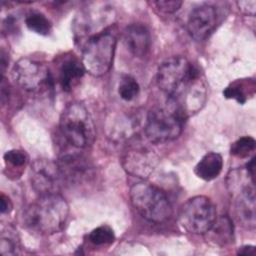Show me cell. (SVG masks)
<instances>
[{"label":"cell","instance_id":"cell-1","mask_svg":"<svg viewBox=\"0 0 256 256\" xmlns=\"http://www.w3.org/2000/svg\"><path fill=\"white\" fill-rule=\"evenodd\" d=\"M157 85L186 116L201 109L206 99V86L200 70L183 56H172L161 63Z\"/></svg>","mask_w":256,"mask_h":256},{"label":"cell","instance_id":"cell-2","mask_svg":"<svg viewBox=\"0 0 256 256\" xmlns=\"http://www.w3.org/2000/svg\"><path fill=\"white\" fill-rule=\"evenodd\" d=\"M69 214L66 200L59 194L40 196L31 203L23 214V220L30 230L40 234L60 232Z\"/></svg>","mask_w":256,"mask_h":256},{"label":"cell","instance_id":"cell-3","mask_svg":"<svg viewBox=\"0 0 256 256\" xmlns=\"http://www.w3.org/2000/svg\"><path fill=\"white\" fill-rule=\"evenodd\" d=\"M59 130L63 140L75 149L91 146L96 136L93 120L86 107L79 102L70 103L62 111Z\"/></svg>","mask_w":256,"mask_h":256},{"label":"cell","instance_id":"cell-4","mask_svg":"<svg viewBox=\"0 0 256 256\" xmlns=\"http://www.w3.org/2000/svg\"><path fill=\"white\" fill-rule=\"evenodd\" d=\"M129 196L132 206L149 222L163 223L172 215V206L166 194L154 184L146 181L134 183Z\"/></svg>","mask_w":256,"mask_h":256},{"label":"cell","instance_id":"cell-5","mask_svg":"<svg viewBox=\"0 0 256 256\" xmlns=\"http://www.w3.org/2000/svg\"><path fill=\"white\" fill-rule=\"evenodd\" d=\"M187 116L173 103L151 109L147 115L145 135L152 143H165L178 138Z\"/></svg>","mask_w":256,"mask_h":256},{"label":"cell","instance_id":"cell-6","mask_svg":"<svg viewBox=\"0 0 256 256\" xmlns=\"http://www.w3.org/2000/svg\"><path fill=\"white\" fill-rule=\"evenodd\" d=\"M115 48L116 37L106 30L86 39L81 56L85 71L96 77L106 74L112 66Z\"/></svg>","mask_w":256,"mask_h":256},{"label":"cell","instance_id":"cell-7","mask_svg":"<svg viewBox=\"0 0 256 256\" xmlns=\"http://www.w3.org/2000/svg\"><path fill=\"white\" fill-rule=\"evenodd\" d=\"M217 218L216 208L210 198L198 195L188 199L180 208L178 220L180 226L193 234H204Z\"/></svg>","mask_w":256,"mask_h":256},{"label":"cell","instance_id":"cell-8","mask_svg":"<svg viewBox=\"0 0 256 256\" xmlns=\"http://www.w3.org/2000/svg\"><path fill=\"white\" fill-rule=\"evenodd\" d=\"M16 84L28 92H35L44 87L52 86V78L48 67L31 58L19 59L12 70Z\"/></svg>","mask_w":256,"mask_h":256},{"label":"cell","instance_id":"cell-9","mask_svg":"<svg viewBox=\"0 0 256 256\" xmlns=\"http://www.w3.org/2000/svg\"><path fill=\"white\" fill-rule=\"evenodd\" d=\"M30 181L31 186L40 196L57 194L64 184L57 161L49 159H37L32 163Z\"/></svg>","mask_w":256,"mask_h":256},{"label":"cell","instance_id":"cell-10","mask_svg":"<svg viewBox=\"0 0 256 256\" xmlns=\"http://www.w3.org/2000/svg\"><path fill=\"white\" fill-rule=\"evenodd\" d=\"M57 163L66 184H82L93 176L91 164L77 151H67L61 154Z\"/></svg>","mask_w":256,"mask_h":256},{"label":"cell","instance_id":"cell-11","mask_svg":"<svg viewBox=\"0 0 256 256\" xmlns=\"http://www.w3.org/2000/svg\"><path fill=\"white\" fill-rule=\"evenodd\" d=\"M156 154L147 147L134 145L128 148L123 157L122 165L127 173L141 178L148 177L157 165Z\"/></svg>","mask_w":256,"mask_h":256},{"label":"cell","instance_id":"cell-12","mask_svg":"<svg viewBox=\"0 0 256 256\" xmlns=\"http://www.w3.org/2000/svg\"><path fill=\"white\" fill-rule=\"evenodd\" d=\"M217 18V11L212 5L203 4L194 8L187 21L189 35L196 41L205 40L214 31Z\"/></svg>","mask_w":256,"mask_h":256},{"label":"cell","instance_id":"cell-13","mask_svg":"<svg viewBox=\"0 0 256 256\" xmlns=\"http://www.w3.org/2000/svg\"><path fill=\"white\" fill-rule=\"evenodd\" d=\"M124 42L127 50L135 57H143L150 47V34L147 28L139 23L130 24L124 30Z\"/></svg>","mask_w":256,"mask_h":256},{"label":"cell","instance_id":"cell-14","mask_svg":"<svg viewBox=\"0 0 256 256\" xmlns=\"http://www.w3.org/2000/svg\"><path fill=\"white\" fill-rule=\"evenodd\" d=\"M223 168V158L219 153L208 152L197 163L194 173L200 179L211 181L219 176Z\"/></svg>","mask_w":256,"mask_h":256},{"label":"cell","instance_id":"cell-15","mask_svg":"<svg viewBox=\"0 0 256 256\" xmlns=\"http://www.w3.org/2000/svg\"><path fill=\"white\" fill-rule=\"evenodd\" d=\"M85 72L82 62L78 59L68 58L64 60L59 69V82L62 89L66 92L71 91L74 83L79 80Z\"/></svg>","mask_w":256,"mask_h":256},{"label":"cell","instance_id":"cell-16","mask_svg":"<svg viewBox=\"0 0 256 256\" xmlns=\"http://www.w3.org/2000/svg\"><path fill=\"white\" fill-rule=\"evenodd\" d=\"M210 233V239L220 246L233 242V224L228 216L216 218L212 227L206 232Z\"/></svg>","mask_w":256,"mask_h":256},{"label":"cell","instance_id":"cell-17","mask_svg":"<svg viewBox=\"0 0 256 256\" xmlns=\"http://www.w3.org/2000/svg\"><path fill=\"white\" fill-rule=\"evenodd\" d=\"M255 87L254 81L248 79V81L238 80L232 84H230L228 87L225 88L223 91V95L227 99H234L239 104H244L248 99V94L251 92L254 94V90H247L246 88Z\"/></svg>","mask_w":256,"mask_h":256},{"label":"cell","instance_id":"cell-18","mask_svg":"<svg viewBox=\"0 0 256 256\" xmlns=\"http://www.w3.org/2000/svg\"><path fill=\"white\" fill-rule=\"evenodd\" d=\"M19 237L12 227H6L1 232L0 253L1 255H15L19 250Z\"/></svg>","mask_w":256,"mask_h":256},{"label":"cell","instance_id":"cell-19","mask_svg":"<svg viewBox=\"0 0 256 256\" xmlns=\"http://www.w3.org/2000/svg\"><path fill=\"white\" fill-rule=\"evenodd\" d=\"M25 24L29 30L43 36L48 35L52 29L50 20L41 13L29 14L25 19Z\"/></svg>","mask_w":256,"mask_h":256},{"label":"cell","instance_id":"cell-20","mask_svg":"<svg viewBox=\"0 0 256 256\" xmlns=\"http://www.w3.org/2000/svg\"><path fill=\"white\" fill-rule=\"evenodd\" d=\"M88 238L89 241L96 246L110 245L115 240V234L111 227L107 225H102L93 229L90 232Z\"/></svg>","mask_w":256,"mask_h":256},{"label":"cell","instance_id":"cell-21","mask_svg":"<svg viewBox=\"0 0 256 256\" xmlns=\"http://www.w3.org/2000/svg\"><path fill=\"white\" fill-rule=\"evenodd\" d=\"M140 86L136 79L130 75H124L119 83L118 93L123 100L131 101L139 93Z\"/></svg>","mask_w":256,"mask_h":256},{"label":"cell","instance_id":"cell-22","mask_svg":"<svg viewBox=\"0 0 256 256\" xmlns=\"http://www.w3.org/2000/svg\"><path fill=\"white\" fill-rule=\"evenodd\" d=\"M256 141L251 136H243L236 140L230 148V153L238 158H246L254 151Z\"/></svg>","mask_w":256,"mask_h":256},{"label":"cell","instance_id":"cell-23","mask_svg":"<svg viewBox=\"0 0 256 256\" xmlns=\"http://www.w3.org/2000/svg\"><path fill=\"white\" fill-rule=\"evenodd\" d=\"M3 159L6 165H10L14 168H21L27 164L28 155L23 150L12 149L5 152Z\"/></svg>","mask_w":256,"mask_h":256},{"label":"cell","instance_id":"cell-24","mask_svg":"<svg viewBox=\"0 0 256 256\" xmlns=\"http://www.w3.org/2000/svg\"><path fill=\"white\" fill-rule=\"evenodd\" d=\"M156 7L162 13H174L176 12L182 5L181 1L178 0H159L155 2Z\"/></svg>","mask_w":256,"mask_h":256},{"label":"cell","instance_id":"cell-25","mask_svg":"<svg viewBox=\"0 0 256 256\" xmlns=\"http://www.w3.org/2000/svg\"><path fill=\"white\" fill-rule=\"evenodd\" d=\"M239 10H241L243 13L254 16L256 12V2L254 0L250 1H238L237 2Z\"/></svg>","mask_w":256,"mask_h":256},{"label":"cell","instance_id":"cell-26","mask_svg":"<svg viewBox=\"0 0 256 256\" xmlns=\"http://www.w3.org/2000/svg\"><path fill=\"white\" fill-rule=\"evenodd\" d=\"M12 207H13V205H12V202L9 199V197L2 193L1 197H0V211H1V213L2 214L9 213L12 210Z\"/></svg>","mask_w":256,"mask_h":256},{"label":"cell","instance_id":"cell-27","mask_svg":"<svg viewBox=\"0 0 256 256\" xmlns=\"http://www.w3.org/2000/svg\"><path fill=\"white\" fill-rule=\"evenodd\" d=\"M237 253L240 255H254L255 247L253 245H244L241 248H239Z\"/></svg>","mask_w":256,"mask_h":256},{"label":"cell","instance_id":"cell-28","mask_svg":"<svg viewBox=\"0 0 256 256\" xmlns=\"http://www.w3.org/2000/svg\"><path fill=\"white\" fill-rule=\"evenodd\" d=\"M246 172L255 181V157H253L246 165Z\"/></svg>","mask_w":256,"mask_h":256}]
</instances>
